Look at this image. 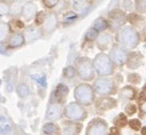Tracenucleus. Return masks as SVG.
I'll return each instance as SVG.
<instances>
[{
  "label": "nucleus",
  "instance_id": "f257e3e1",
  "mask_svg": "<svg viewBox=\"0 0 146 135\" xmlns=\"http://www.w3.org/2000/svg\"><path fill=\"white\" fill-rule=\"evenodd\" d=\"M115 40L117 44H120L128 50H133L139 46V44L141 41L140 32L135 26H132L130 24L129 25L125 24L116 31Z\"/></svg>",
  "mask_w": 146,
  "mask_h": 135
},
{
  "label": "nucleus",
  "instance_id": "f03ea898",
  "mask_svg": "<svg viewBox=\"0 0 146 135\" xmlns=\"http://www.w3.org/2000/svg\"><path fill=\"white\" fill-rule=\"evenodd\" d=\"M92 87L99 96H113L119 92V83L111 76L94 78L92 80Z\"/></svg>",
  "mask_w": 146,
  "mask_h": 135
},
{
  "label": "nucleus",
  "instance_id": "7ed1b4c3",
  "mask_svg": "<svg viewBox=\"0 0 146 135\" xmlns=\"http://www.w3.org/2000/svg\"><path fill=\"white\" fill-rule=\"evenodd\" d=\"M92 64L96 76L98 77H108L115 73V65L105 52L98 53L92 60Z\"/></svg>",
  "mask_w": 146,
  "mask_h": 135
},
{
  "label": "nucleus",
  "instance_id": "20e7f679",
  "mask_svg": "<svg viewBox=\"0 0 146 135\" xmlns=\"http://www.w3.org/2000/svg\"><path fill=\"white\" fill-rule=\"evenodd\" d=\"M74 97L76 102L83 104L84 107H91L97 98V94L90 83L83 81L74 88Z\"/></svg>",
  "mask_w": 146,
  "mask_h": 135
},
{
  "label": "nucleus",
  "instance_id": "39448f33",
  "mask_svg": "<svg viewBox=\"0 0 146 135\" xmlns=\"http://www.w3.org/2000/svg\"><path fill=\"white\" fill-rule=\"evenodd\" d=\"M75 68L77 71V77L82 80V81H86V83H91L97 76L93 69V64H92V60L88 56H81L77 57L75 61Z\"/></svg>",
  "mask_w": 146,
  "mask_h": 135
},
{
  "label": "nucleus",
  "instance_id": "423d86ee",
  "mask_svg": "<svg viewBox=\"0 0 146 135\" xmlns=\"http://www.w3.org/2000/svg\"><path fill=\"white\" fill-rule=\"evenodd\" d=\"M89 117V112L86 110V107L83 104L76 102H70L63 107V118L74 120V121H85Z\"/></svg>",
  "mask_w": 146,
  "mask_h": 135
},
{
  "label": "nucleus",
  "instance_id": "0eeeda50",
  "mask_svg": "<svg viewBox=\"0 0 146 135\" xmlns=\"http://www.w3.org/2000/svg\"><path fill=\"white\" fill-rule=\"evenodd\" d=\"M107 21L109 24V31L116 32L120 28L127 23V13L122 8H114L107 13Z\"/></svg>",
  "mask_w": 146,
  "mask_h": 135
},
{
  "label": "nucleus",
  "instance_id": "6e6552de",
  "mask_svg": "<svg viewBox=\"0 0 146 135\" xmlns=\"http://www.w3.org/2000/svg\"><path fill=\"white\" fill-rule=\"evenodd\" d=\"M129 50L121 46L120 44H113L111 48L108 49V56L111 57L112 62L114 63L115 68H123L125 66V62L128 58Z\"/></svg>",
  "mask_w": 146,
  "mask_h": 135
},
{
  "label": "nucleus",
  "instance_id": "1a4fd4ad",
  "mask_svg": "<svg viewBox=\"0 0 146 135\" xmlns=\"http://www.w3.org/2000/svg\"><path fill=\"white\" fill-rule=\"evenodd\" d=\"M59 16L55 12H48L46 13L45 20L43 22V24L40 25V31H42V35L43 37L46 36H51L52 33L59 28Z\"/></svg>",
  "mask_w": 146,
  "mask_h": 135
},
{
  "label": "nucleus",
  "instance_id": "9d476101",
  "mask_svg": "<svg viewBox=\"0 0 146 135\" xmlns=\"http://www.w3.org/2000/svg\"><path fill=\"white\" fill-rule=\"evenodd\" d=\"M108 123L102 118H93L86 126V135H107L108 134Z\"/></svg>",
  "mask_w": 146,
  "mask_h": 135
},
{
  "label": "nucleus",
  "instance_id": "9b49d317",
  "mask_svg": "<svg viewBox=\"0 0 146 135\" xmlns=\"http://www.w3.org/2000/svg\"><path fill=\"white\" fill-rule=\"evenodd\" d=\"M93 104L97 111L107 112L115 109L119 106V101L113 96H99V98H96Z\"/></svg>",
  "mask_w": 146,
  "mask_h": 135
},
{
  "label": "nucleus",
  "instance_id": "f8f14e48",
  "mask_svg": "<svg viewBox=\"0 0 146 135\" xmlns=\"http://www.w3.org/2000/svg\"><path fill=\"white\" fill-rule=\"evenodd\" d=\"M61 134L64 135H78L82 133L83 123L82 121H74L64 119L61 121Z\"/></svg>",
  "mask_w": 146,
  "mask_h": 135
},
{
  "label": "nucleus",
  "instance_id": "ddd939ff",
  "mask_svg": "<svg viewBox=\"0 0 146 135\" xmlns=\"http://www.w3.org/2000/svg\"><path fill=\"white\" fill-rule=\"evenodd\" d=\"M46 120L50 121H59L63 118V104L59 102H51L46 109V115H45Z\"/></svg>",
  "mask_w": 146,
  "mask_h": 135
},
{
  "label": "nucleus",
  "instance_id": "4468645a",
  "mask_svg": "<svg viewBox=\"0 0 146 135\" xmlns=\"http://www.w3.org/2000/svg\"><path fill=\"white\" fill-rule=\"evenodd\" d=\"M25 44H27L25 36L21 31L12 32L6 40V45H7L8 49H17V48L23 47Z\"/></svg>",
  "mask_w": 146,
  "mask_h": 135
},
{
  "label": "nucleus",
  "instance_id": "2eb2a0df",
  "mask_svg": "<svg viewBox=\"0 0 146 135\" xmlns=\"http://www.w3.org/2000/svg\"><path fill=\"white\" fill-rule=\"evenodd\" d=\"M38 12V7L35 0H27L22 6L21 17L24 22H31Z\"/></svg>",
  "mask_w": 146,
  "mask_h": 135
},
{
  "label": "nucleus",
  "instance_id": "dca6fc26",
  "mask_svg": "<svg viewBox=\"0 0 146 135\" xmlns=\"http://www.w3.org/2000/svg\"><path fill=\"white\" fill-rule=\"evenodd\" d=\"M144 63V56L138 50H129L128 58L125 62V66L129 70H137L143 65Z\"/></svg>",
  "mask_w": 146,
  "mask_h": 135
},
{
  "label": "nucleus",
  "instance_id": "f3484780",
  "mask_svg": "<svg viewBox=\"0 0 146 135\" xmlns=\"http://www.w3.org/2000/svg\"><path fill=\"white\" fill-rule=\"evenodd\" d=\"M113 43V36L111 32H107V31H102L99 32V35L96 39V47L100 50V52H106L111 48Z\"/></svg>",
  "mask_w": 146,
  "mask_h": 135
},
{
  "label": "nucleus",
  "instance_id": "a211bd4d",
  "mask_svg": "<svg viewBox=\"0 0 146 135\" xmlns=\"http://www.w3.org/2000/svg\"><path fill=\"white\" fill-rule=\"evenodd\" d=\"M68 94H69V88L66 84H58L55 89L53 90L52 93V96H51V102H59L61 104H64L66 101H67V97H68Z\"/></svg>",
  "mask_w": 146,
  "mask_h": 135
},
{
  "label": "nucleus",
  "instance_id": "6ab92c4d",
  "mask_svg": "<svg viewBox=\"0 0 146 135\" xmlns=\"http://www.w3.org/2000/svg\"><path fill=\"white\" fill-rule=\"evenodd\" d=\"M120 100H122L123 102H130V101H135L138 94V89L136 86L133 85H125L123 87H121L117 92Z\"/></svg>",
  "mask_w": 146,
  "mask_h": 135
},
{
  "label": "nucleus",
  "instance_id": "aec40b11",
  "mask_svg": "<svg viewBox=\"0 0 146 135\" xmlns=\"http://www.w3.org/2000/svg\"><path fill=\"white\" fill-rule=\"evenodd\" d=\"M127 22L130 25L135 26L136 29H141L144 26V24L146 23V20L144 17V14H140L136 10L135 12L132 10V12L127 13Z\"/></svg>",
  "mask_w": 146,
  "mask_h": 135
},
{
  "label": "nucleus",
  "instance_id": "412c9836",
  "mask_svg": "<svg viewBox=\"0 0 146 135\" xmlns=\"http://www.w3.org/2000/svg\"><path fill=\"white\" fill-rule=\"evenodd\" d=\"M24 36H25V39L29 40L30 43H33L36 40H38L39 38L43 37L42 35V31H40V28L37 26V25H29L28 28H25V33H24Z\"/></svg>",
  "mask_w": 146,
  "mask_h": 135
},
{
  "label": "nucleus",
  "instance_id": "4be33fe9",
  "mask_svg": "<svg viewBox=\"0 0 146 135\" xmlns=\"http://www.w3.org/2000/svg\"><path fill=\"white\" fill-rule=\"evenodd\" d=\"M42 133L45 135H59L61 134V127L55 121H47L42 127Z\"/></svg>",
  "mask_w": 146,
  "mask_h": 135
},
{
  "label": "nucleus",
  "instance_id": "5701e85b",
  "mask_svg": "<svg viewBox=\"0 0 146 135\" xmlns=\"http://www.w3.org/2000/svg\"><path fill=\"white\" fill-rule=\"evenodd\" d=\"M98 35H99V31L98 30H96L93 26H90L86 31H85V33H84V38H83V47L85 46V45H92V44H94L96 43V39H97V37H98Z\"/></svg>",
  "mask_w": 146,
  "mask_h": 135
},
{
  "label": "nucleus",
  "instance_id": "b1692460",
  "mask_svg": "<svg viewBox=\"0 0 146 135\" xmlns=\"http://www.w3.org/2000/svg\"><path fill=\"white\" fill-rule=\"evenodd\" d=\"M80 18V14L77 12H75L74 9L72 10H69L67 13L63 14V17H62V24L64 26H69V25H72L77 22V20Z\"/></svg>",
  "mask_w": 146,
  "mask_h": 135
},
{
  "label": "nucleus",
  "instance_id": "393cba45",
  "mask_svg": "<svg viewBox=\"0 0 146 135\" xmlns=\"http://www.w3.org/2000/svg\"><path fill=\"white\" fill-rule=\"evenodd\" d=\"M22 6L23 4L19 0H14V1L9 3V16L11 17H20L22 13Z\"/></svg>",
  "mask_w": 146,
  "mask_h": 135
},
{
  "label": "nucleus",
  "instance_id": "a878e982",
  "mask_svg": "<svg viewBox=\"0 0 146 135\" xmlns=\"http://www.w3.org/2000/svg\"><path fill=\"white\" fill-rule=\"evenodd\" d=\"M91 26H93V28H94L96 30H98L99 32L108 31V29H109V24H108L107 18H106V17H102V16L96 18L94 22H93V24H92Z\"/></svg>",
  "mask_w": 146,
  "mask_h": 135
},
{
  "label": "nucleus",
  "instance_id": "bb28decb",
  "mask_svg": "<svg viewBox=\"0 0 146 135\" xmlns=\"http://www.w3.org/2000/svg\"><path fill=\"white\" fill-rule=\"evenodd\" d=\"M128 121H129L128 116L124 112H121V113H119L113 119V125L116 126V127H119L120 129H123V128H125L128 126Z\"/></svg>",
  "mask_w": 146,
  "mask_h": 135
},
{
  "label": "nucleus",
  "instance_id": "cd10ccee",
  "mask_svg": "<svg viewBox=\"0 0 146 135\" xmlns=\"http://www.w3.org/2000/svg\"><path fill=\"white\" fill-rule=\"evenodd\" d=\"M16 94L22 100L29 97V95H30V87H29V85L25 84V83H19L17 86H16Z\"/></svg>",
  "mask_w": 146,
  "mask_h": 135
},
{
  "label": "nucleus",
  "instance_id": "c85d7f7f",
  "mask_svg": "<svg viewBox=\"0 0 146 135\" xmlns=\"http://www.w3.org/2000/svg\"><path fill=\"white\" fill-rule=\"evenodd\" d=\"M89 4H90V0H71L72 9L77 12L78 14L83 13L86 9V7L89 6Z\"/></svg>",
  "mask_w": 146,
  "mask_h": 135
},
{
  "label": "nucleus",
  "instance_id": "c756f323",
  "mask_svg": "<svg viewBox=\"0 0 146 135\" xmlns=\"http://www.w3.org/2000/svg\"><path fill=\"white\" fill-rule=\"evenodd\" d=\"M11 33H12V30L9 24L7 22L0 21V41H6Z\"/></svg>",
  "mask_w": 146,
  "mask_h": 135
},
{
  "label": "nucleus",
  "instance_id": "7c9ffc66",
  "mask_svg": "<svg viewBox=\"0 0 146 135\" xmlns=\"http://www.w3.org/2000/svg\"><path fill=\"white\" fill-rule=\"evenodd\" d=\"M9 26H11V30L12 32H15V31H22L25 29V22L23 20H20L19 17H12V20L9 21Z\"/></svg>",
  "mask_w": 146,
  "mask_h": 135
},
{
  "label": "nucleus",
  "instance_id": "2f4dec72",
  "mask_svg": "<svg viewBox=\"0 0 146 135\" xmlns=\"http://www.w3.org/2000/svg\"><path fill=\"white\" fill-rule=\"evenodd\" d=\"M62 76L64 79H68V80L75 79L77 77V71H76L75 65H67L62 71Z\"/></svg>",
  "mask_w": 146,
  "mask_h": 135
},
{
  "label": "nucleus",
  "instance_id": "473e14b6",
  "mask_svg": "<svg viewBox=\"0 0 146 135\" xmlns=\"http://www.w3.org/2000/svg\"><path fill=\"white\" fill-rule=\"evenodd\" d=\"M138 112V107L137 104H135L133 101H130L129 103H127V106L124 107V113L128 117H132Z\"/></svg>",
  "mask_w": 146,
  "mask_h": 135
},
{
  "label": "nucleus",
  "instance_id": "72a5a7b5",
  "mask_svg": "<svg viewBox=\"0 0 146 135\" xmlns=\"http://www.w3.org/2000/svg\"><path fill=\"white\" fill-rule=\"evenodd\" d=\"M127 81L130 84V85H133V86H137L141 83V77L139 73H136V72H131L127 76Z\"/></svg>",
  "mask_w": 146,
  "mask_h": 135
},
{
  "label": "nucleus",
  "instance_id": "f704fd0d",
  "mask_svg": "<svg viewBox=\"0 0 146 135\" xmlns=\"http://www.w3.org/2000/svg\"><path fill=\"white\" fill-rule=\"evenodd\" d=\"M128 126L130 127L131 130H135V132H139L141 126H143V123L140 121L139 118H131L129 119L128 121Z\"/></svg>",
  "mask_w": 146,
  "mask_h": 135
},
{
  "label": "nucleus",
  "instance_id": "c9c22d12",
  "mask_svg": "<svg viewBox=\"0 0 146 135\" xmlns=\"http://www.w3.org/2000/svg\"><path fill=\"white\" fill-rule=\"evenodd\" d=\"M135 10L140 14H146V0H133Z\"/></svg>",
  "mask_w": 146,
  "mask_h": 135
},
{
  "label": "nucleus",
  "instance_id": "e433bc0d",
  "mask_svg": "<svg viewBox=\"0 0 146 135\" xmlns=\"http://www.w3.org/2000/svg\"><path fill=\"white\" fill-rule=\"evenodd\" d=\"M42 4L45 9L52 10L60 4V0H42Z\"/></svg>",
  "mask_w": 146,
  "mask_h": 135
},
{
  "label": "nucleus",
  "instance_id": "4c0bfd02",
  "mask_svg": "<svg viewBox=\"0 0 146 135\" xmlns=\"http://www.w3.org/2000/svg\"><path fill=\"white\" fill-rule=\"evenodd\" d=\"M9 14V3L7 0H0V15L6 16Z\"/></svg>",
  "mask_w": 146,
  "mask_h": 135
},
{
  "label": "nucleus",
  "instance_id": "58836bf2",
  "mask_svg": "<svg viewBox=\"0 0 146 135\" xmlns=\"http://www.w3.org/2000/svg\"><path fill=\"white\" fill-rule=\"evenodd\" d=\"M45 16H46V12L42 10V12H37V14H36L33 21H35V25H37L40 28V25L43 24L44 20H45Z\"/></svg>",
  "mask_w": 146,
  "mask_h": 135
},
{
  "label": "nucleus",
  "instance_id": "ea45409f",
  "mask_svg": "<svg viewBox=\"0 0 146 135\" xmlns=\"http://www.w3.org/2000/svg\"><path fill=\"white\" fill-rule=\"evenodd\" d=\"M122 9H123L125 13L132 12V10L135 9V5H133L132 0H123V1H122Z\"/></svg>",
  "mask_w": 146,
  "mask_h": 135
},
{
  "label": "nucleus",
  "instance_id": "a19ab883",
  "mask_svg": "<svg viewBox=\"0 0 146 135\" xmlns=\"http://www.w3.org/2000/svg\"><path fill=\"white\" fill-rule=\"evenodd\" d=\"M136 101L138 103H141V102H145L146 101V89H141L140 92H138L137 94V97H136Z\"/></svg>",
  "mask_w": 146,
  "mask_h": 135
},
{
  "label": "nucleus",
  "instance_id": "79ce46f5",
  "mask_svg": "<svg viewBox=\"0 0 146 135\" xmlns=\"http://www.w3.org/2000/svg\"><path fill=\"white\" fill-rule=\"evenodd\" d=\"M108 134L109 135H120L121 134V129L116 126H113V127H109L108 128Z\"/></svg>",
  "mask_w": 146,
  "mask_h": 135
},
{
  "label": "nucleus",
  "instance_id": "37998d69",
  "mask_svg": "<svg viewBox=\"0 0 146 135\" xmlns=\"http://www.w3.org/2000/svg\"><path fill=\"white\" fill-rule=\"evenodd\" d=\"M138 111H139V115H140V116H146V101H145V102L139 103V106H138Z\"/></svg>",
  "mask_w": 146,
  "mask_h": 135
},
{
  "label": "nucleus",
  "instance_id": "c03bdc74",
  "mask_svg": "<svg viewBox=\"0 0 146 135\" xmlns=\"http://www.w3.org/2000/svg\"><path fill=\"white\" fill-rule=\"evenodd\" d=\"M8 50V47L6 45V41H0V53L1 54H6Z\"/></svg>",
  "mask_w": 146,
  "mask_h": 135
},
{
  "label": "nucleus",
  "instance_id": "a18cd8bd",
  "mask_svg": "<svg viewBox=\"0 0 146 135\" xmlns=\"http://www.w3.org/2000/svg\"><path fill=\"white\" fill-rule=\"evenodd\" d=\"M140 38H141V41L146 43V23L144 24V26L140 30Z\"/></svg>",
  "mask_w": 146,
  "mask_h": 135
},
{
  "label": "nucleus",
  "instance_id": "49530a36",
  "mask_svg": "<svg viewBox=\"0 0 146 135\" xmlns=\"http://www.w3.org/2000/svg\"><path fill=\"white\" fill-rule=\"evenodd\" d=\"M140 134L141 135H146V126H141V128H140Z\"/></svg>",
  "mask_w": 146,
  "mask_h": 135
},
{
  "label": "nucleus",
  "instance_id": "de8ad7c7",
  "mask_svg": "<svg viewBox=\"0 0 146 135\" xmlns=\"http://www.w3.org/2000/svg\"><path fill=\"white\" fill-rule=\"evenodd\" d=\"M19 1H21V3H25L27 0H19Z\"/></svg>",
  "mask_w": 146,
  "mask_h": 135
},
{
  "label": "nucleus",
  "instance_id": "09e8293b",
  "mask_svg": "<svg viewBox=\"0 0 146 135\" xmlns=\"http://www.w3.org/2000/svg\"><path fill=\"white\" fill-rule=\"evenodd\" d=\"M144 89H146V83H145V85H144Z\"/></svg>",
  "mask_w": 146,
  "mask_h": 135
},
{
  "label": "nucleus",
  "instance_id": "8fccbe9b",
  "mask_svg": "<svg viewBox=\"0 0 146 135\" xmlns=\"http://www.w3.org/2000/svg\"><path fill=\"white\" fill-rule=\"evenodd\" d=\"M145 20H146V14H145Z\"/></svg>",
  "mask_w": 146,
  "mask_h": 135
},
{
  "label": "nucleus",
  "instance_id": "3c124183",
  "mask_svg": "<svg viewBox=\"0 0 146 135\" xmlns=\"http://www.w3.org/2000/svg\"><path fill=\"white\" fill-rule=\"evenodd\" d=\"M35 1H37V0H35Z\"/></svg>",
  "mask_w": 146,
  "mask_h": 135
}]
</instances>
